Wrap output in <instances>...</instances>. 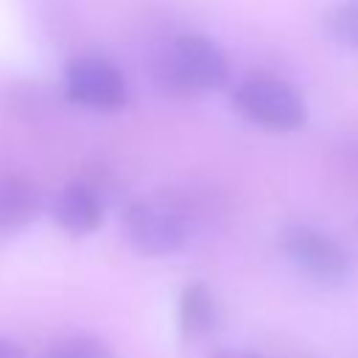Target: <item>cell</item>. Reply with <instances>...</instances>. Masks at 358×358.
Listing matches in <instances>:
<instances>
[{"mask_svg": "<svg viewBox=\"0 0 358 358\" xmlns=\"http://www.w3.org/2000/svg\"><path fill=\"white\" fill-rule=\"evenodd\" d=\"M280 249L285 260L296 268V274L319 288H341L352 274V260L347 249L316 227H285L280 232Z\"/></svg>", "mask_w": 358, "mask_h": 358, "instance_id": "obj_1", "label": "cell"}, {"mask_svg": "<svg viewBox=\"0 0 358 358\" xmlns=\"http://www.w3.org/2000/svg\"><path fill=\"white\" fill-rule=\"evenodd\" d=\"M232 106L255 126L268 131H296L308 123L302 95L271 76H249L232 92Z\"/></svg>", "mask_w": 358, "mask_h": 358, "instance_id": "obj_2", "label": "cell"}, {"mask_svg": "<svg viewBox=\"0 0 358 358\" xmlns=\"http://www.w3.org/2000/svg\"><path fill=\"white\" fill-rule=\"evenodd\" d=\"M123 238L129 246L145 257H165L185 246L187 227L185 218L165 201L134 199L120 213Z\"/></svg>", "mask_w": 358, "mask_h": 358, "instance_id": "obj_3", "label": "cell"}, {"mask_svg": "<svg viewBox=\"0 0 358 358\" xmlns=\"http://www.w3.org/2000/svg\"><path fill=\"white\" fill-rule=\"evenodd\" d=\"M64 95L70 103L95 109V112H117L129 101L126 76L103 56L84 53L67 62L64 67Z\"/></svg>", "mask_w": 358, "mask_h": 358, "instance_id": "obj_4", "label": "cell"}, {"mask_svg": "<svg viewBox=\"0 0 358 358\" xmlns=\"http://www.w3.org/2000/svg\"><path fill=\"white\" fill-rule=\"evenodd\" d=\"M171 84L185 92H210L227 84L229 64L224 50L204 34H182L173 39L171 53L165 56Z\"/></svg>", "mask_w": 358, "mask_h": 358, "instance_id": "obj_5", "label": "cell"}, {"mask_svg": "<svg viewBox=\"0 0 358 358\" xmlns=\"http://www.w3.org/2000/svg\"><path fill=\"white\" fill-rule=\"evenodd\" d=\"M53 221L70 235H90L103 221V201L98 190L87 182L64 185L53 199Z\"/></svg>", "mask_w": 358, "mask_h": 358, "instance_id": "obj_6", "label": "cell"}, {"mask_svg": "<svg viewBox=\"0 0 358 358\" xmlns=\"http://www.w3.org/2000/svg\"><path fill=\"white\" fill-rule=\"evenodd\" d=\"M42 210L36 185L20 173H0V235L31 224Z\"/></svg>", "mask_w": 358, "mask_h": 358, "instance_id": "obj_7", "label": "cell"}, {"mask_svg": "<svg viewBox=\"0 0 358 358\" xmlns=\"http://www.w3.org/2000/svg\"><path fill=\"white\" fill-rule=\"evenodd\" d=\"M218 324V305L204 282H190L179 296V330L185 338L207 336Z\"/></svg>", "mask_w": 358, "mask_h": 358, "instance_id": "obj_8", "label": "cell"}, {"mask_svg": "<svg viewBox=\"0 0 358 358\" xmlns=\"http://www.w3.org/2000/svg\"><path fill=\"white\" fill-rule=\"evenodd\" d=\"M324 31L333 42L358 50V3H341L336 8H330L327 20H324Z\"/></svg>", "mask_w": 358, "mask_h": 358, "instance_id": "obj_9", "label": "cell"}, {"mask_svg": "<svg viewBox=\"0 0 358 358\" xmlns=\"http://www.w3.org/2000/svg\"><path fill=\"white\" fill-rule=\"evenodd\" d=\"M39 358H112V352L106 344H101L95 338H70V341L50 347Z\"/></svg>", "mask_w": 358, "mask_h": 358, "instance_id": "obj_10", "label": "cell"}, {"mask_svg": "<svg viewBox=\"0 0 358 358\" xmlns=\"http://www.w3.org/2000/svg\"><path fill=\"white\" fill-rule=\"evenodd\" d=\"M0 358H25V352H22V347H17L14 341L0 338Z\"/></svg>", "mask_w": 358, "mask_h": 358, "instance_id": "obj_11", "label": "cell"}, {"mask_svg": "<svg viewBox=\"0 0 358 358\" xmlns=\"http://www.w3.org/2000/svg\"><path fill=\"white\" fill-rule=\"evenodd\" d=\"M215 358H263V355L249 352V350H218Z\"/></svg>", "mask_w": 358, "mask_h": 358, "instance_id": "obj_12", "label": "cell"}]
</instances>
